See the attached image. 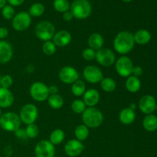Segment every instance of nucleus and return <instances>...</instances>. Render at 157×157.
<instances>
[{
    "label": "nucleus",
    "mask_w": 157,
    "mask_h": 157,
    "mask_svg": "<svg viewBox=\"0 0 157 157\" xmlns=\"http://www.w3.org/2000/svg\"><path fill=\"white\" fill-rule=\"evenodd\" d=\"M135 45L133 34L128 31H121L117 34L113 41V49L117 53L126 55L130 53Z\"/></svg>",
    "instance_id": "1"
},
{
    "label": "nucleus",
    "mask_w": 157,
    "mask_h": 157,
    "mask_svg": "<svg viewBox=\"0 0 157 157\" xmlns=\"http://www.w3.org/2000/svg\"><path fill=\"white\" fill-rule=\"evenodd\" d=\"M83 124L89 129H95L101 127L104 120V114L99 109L94 107H87L81 114Z\"/></svg>",
    "instance_id": "2"
},
{
    "label": "nucleus",
    "mask_w": 157,
    "mask_h": 157,
    "mask_svg": "<svg viewBox=\"0 0 157 157\" xmlns=\"http://www.w3.org/2000/svg\"><path fill=\"white\" fill-rule=\"evenodd\" d=\"M74 18L84 20L88 18L92 12V6L88 0H75L70 7Z\"/></svg>",
    "instance_id": "3"
},
{
    "label": "nucleus",
    "mask_w": 157,
    "mask_h": 157,
    "mask_svg": "<svg viewBox=\"0 0 157 157\" xmlns=\"http://www.w3.org/2000/svg\"><path fill=\"white\" fill-rule=\"evenodd\" d=\"M19 116L15 112H6L0 117V127L6 132H15L21 127Z\"/></svg>",
    "instance_id": "4"
},
{
    "label": "nucleus",
    "mask_w": 157,
    "mask_h": 157,
    "mask_svg": "<svg viewBox=\"0 0 157 157\" xmlns=\"http://www.w3.org/2000/svg\"><path fill=\"white\" fill-rule=\"evenodd\" d=\"M56 30L53 23L48 21H41L35 27V33L37 38L41 41H52Z\"/></svg>",
    "instance_id": "5"
},
{
    "label": "nucleus",
    "mask_w": 157,
    "mask_h": 157,
    "mask_svg": "<svg viewBox=\"0 0 157 157\" xmlns=\"http://www.w3.org/2000/svg\"><path fill=\"white\" fill-rule=\"evenodd\" d=\"M29 94L32 99L37 102H44L50 96L48 87L41 81H35L31 84Z\"/></svg>",
    "instance_id": "6"
},
{
    "label": "nucleus",
    "mask_w": 157,
    "mask_h": 157,
    "mask_svg": "<svg viewBox=\"0 0 157 157\" xmlns=\"http://www.w3.org/2000/svg\"><path fill=\"white\" fill-rule=\"evenodd\" d=\"M18 116L23 124L26 125L34 124L38 117V109L35 104H25L20 110Z\"/></svg>",
    "instance_id": "7"
},
{
    "label": "nucleus",
    "mask_w": 157,
    "mask_h": 157,
    "mask_svg": "<svg viewBox=\"0 0 157 157\" xmlns=\"http://www.w3.org/2000/svg\"><path fill=\"white\" fill-rule=\"evenodd\" d=\"M133 63L132 60L127 55H121L115 61V69L119 76L122 78H128L132 75Z\"/></svg>",
    "instance_id": "8"
},
{
    "label": "nucleus",
    "mask_w": 157,
    "mask_h": 157,
    "mask_svg": "<svg viewBox=\"0 0 157 157\" xmlns=\"http://www.w3.org/2000/svg\"><path fill=\"white\" fill-rule=\"evenodd\" d=\"M12 20V28L16 32H24L32 24V17L28 12H20L15 14Z\"/></svg>",
    "instance_id": "9"
},
{
    "label": "nucleus",
    "mask_w": 157,
    "mask_h": 157,
    "mask_svg": "<svg viewBox=\"0 0 157 157\" xmlns=\"http://www.w3.org/2000/svg\"><path fill=\"white\" fill-rule=\"evenodd\" d=\"M95 60L98 61L100 65L108 67L115 64L116 55L111 49L107 48H102L100 50L97 51Z\"/></svg>",
    "instance_id": "10"
},
{
    "label": "nucleus",
    "mask_w": 157,
    "mask_h": 157,
    "mask_svg": "<svg viewBox=\"0 0 157 157\" xmlns=\"http://www.w3.org/2000/svg\"><path fill=\"white\" fill-rule=\"evenodd\" d=\"M84 80L90 84H98L104 78L102 70L96 65H87L83 70Z\"/></svg>",
    "instance_id": "11"
},
{
    "label": "nucleus",
    "mask_w": 157,
    "mask_h": 157,
    "mask_svg": "<svg viewBox=\"0 0 157 157\" xmlns=\"http://www.w3.org/2000/svg\"><path fill=\"white\" fill-rule=\"evenodd\" d=\"M34 151L36 157H55V146L48 140H42L37 143Z\"/></svg>",
    "instance_id": "12"
},
{
    "label": "nucleus",
    "mask_w": 157,
    "mask_h": 157,
    "mask_svg": "<svg viewBox=\"0 0 157 157\" xmlns=\"http://www.w3.org/2000/svg\"><path fill=\"white\" fill-rule=\"evenodd\" d=\"M58 78L62 83L65 84H72L79 78V73L76 68L70 65L64 66L58 73Z\"/></svg>",
    "instance_id": "13"
},
{
    "label": "nucleus",
    "mask_w": 157,
    "mask_h": 157,
    "mask_svg": "<svg viewBox=\"0 0 157 157\" xmlns=\"http://www.w3.org/2000/svg\"><path fill=\"white\" fill-rule=\"evenodd\" d=\"M83 142L76 139H72L67 141L64 147V153L69 157H77L81 154L84 150Z\"/></svg>",
    "instance_id": "14"
},
{
    "label": "nucleus",
    "mask_w": 157,
    "mask_h": 157,
    "mask_svg": "<svg viewBox=\"0 0 157 157\" xmlns=\"http://www.w3.org/2000/svg\"><path fill=\"white\" fill-rule=\"evenodd\" d=\"M138 106L142 113L147 115L152 114V113L156 110V100L152 95H144L140 99Z\"/></svg>",
    "instance_id": "15"
},
{
    "label": "nucleus",
    "mask_w": 157,
    "mask_h": 157,
    "mask_svg": "<svg viewBox=\"0 0 157 157\" xmlns=\"http://www.w3.org/2000/svg\"><path fill=\"white\" fill-rule=\"evenodd\" d=\"M13 54L12 44L7 41L0 40V64L9 63L12 60Z\"/></svg>",
    "instance_id": "16"
},
{
    "label": "nucleus",
    "mask_w": 157,
    "mask_h": 157,
    "mask_svg": "<svg viewBox=\"0 0 157 157\" xmlns=\"http://www.w3.org/2000/svg\"><path fill=\"white\" fill-rule=\"evenodd\" d=\"M72 40V35L67 30H60L55 32L52 41L56 45V47L64 48L68 45Z\"/></svg>",
    "instance_id": "17"
},
{
    "label": "nucleus",
    "mask_w": 157,
    "mask_h": 157,
    "mask_svg": "<svg viewBox=\"0 0 157 157\" xmlns=\"http://www.w3.org/2000/svg\"><path fill=\"white\" fill-rule=\"evenodd\" d=\"M101 99V95L99 91L94 88H90L86 90L85 93L83 95V101L87 107H94L99 103Z\"/></svg>",
    "instance_id": "18"
},
{
    "label": "nucleus",
    "mask_w": 157,
    "mask_h": 157,
    "mask_svg": "<svg viewBox=\"0 0 157 157\" xmlns=\"http://www.w3.org/2000/svg\"><path fill=\"white\" fill-rule=\"evenodd\" d=\"M15 98L9 89L0 87V108H9L13 104Z\"/></svg>",
    "instance_id": "19"
},
{
    "label": "nucleus",
    "mask_w": 157,
    "mask_h": 157,
    "mask_svg": "<svg viewBox=\"0 0 157 157\" xmlns=\"http://www.w3.org/2000/svg\"><path fill=\"white\" fill-rule=\"evenodd\" d=\"M120 122L124 125H130L134 122L136 119V113L134 110H131L129 107H125L120 111L119 116Z\"/></svg>",
    "instance_id": "20"
},
{
    "label": "nucleus",
    "mask_w": 157,
    "mask_h": 157,
    "mask_svg": "<svg viewBox=\"0 0 157 157\" xmlns=\"http://www.w3.org/2000/svg\"><path fill=\"white\" fill-rule=\"evenodd\" d=\"M87 44L88 47L90 48L94 49V51H98L101 48H102L104 44V38L100 33L91 34L89 35L87 38Z\"/></svg>",
    "instance_id": "21"
},
{
    "label": "nucleus",
    "mask_w": 157,
    "mask_h": 157,
    "mask_svg": "<svg viewBox=\"0 0 157 157\" xmlns=\"http://www.w3.org/2000/svg\"><path fill=\"white\" fill-rule=\"evenodd\" d=\"M125 87L130 93L134 94L139 91L141 88V81L139 78L130 75L127 78L125 81Z\"/></svg>",
    "instance_id": "22"
},
{
    "label": "nucleus",
    "mask_w": 157,
    "mask_h": 157,
    "mask_svg": "<svg viewBox=\"0 0 157 157\" xmlns=\"http://www.w3.org/2000/svg\"><path fill=\"white\" fill-rule=\"evenodd\" d=\"M135 44L144 45L148 44L151 40V34L146 29H140L133 35Z\"/></svg>",
    "instance_id": "23"
},
{
    "label": "nucleus",
    "mask_w": 157,
    "mask_h": 157,
    "mask_svg": "<svg viewBox=\"0 0 157 157\" xmlns=\"http://www.w3.org/2000/svg\"><path fill=\"white\" fill-rule=\"evenodd\" d=\"M143 127L147 131L153 132L157 130V117L153 114H148L144 118Z\"/></svg>",
    "instance_id": "24"
},
{
    "label": "nucleus",
    "mask_w": 157,
    "mask_h": 157,
    "mask_svg": "<svg viewBox=\"0 0 157 157\" xmlns=\"http://www.w3.org/2000/svg\"><path fill=\"white\" fill-rule=\"evenodd\" d=\"M47 101L49 107L53 110H59L64 106V100L63 97L58 94L50 95Z\"/></svg>",
    "instance_id": "25"
},
{
    "label": "nucleus",
    "mask_w": 157,
    "mask_h": 157,
    "mask_svg": "<svg viewBox=\"0 0 157 157\" xmlns=\"http://www.w3.org/2000/svg\"><path fill=\"white\" fill-rule=\"evenodd\" d=\"M64 139H65V133H64V130H61V129H55V130H52V133H50L48 140L54 146H56L62 144Z\"/></svg>",
    "instance_id": "26"
},
{
    "label": "nucleus",
    "mask_w": 157,
    "mask_h": 157,
    "mask_svg": "<svg viewBox=\"0 0 157 157\" xmlns=\"http://www.w3.org/2000/svg\"><path fill=\"white\" fill-rule=\"evenodd\" d=\"M89 135H90V130L84 124H80L75 129V138L81 142L85 141L88 138Z\"/></svg>",
    "instance_id": "27"
},
{
    "label": "nucleus",
    "mask_w": 157,
    "mask_h": 157,
    "mask_svg": "<svg viewBox=\"0 0 157 157\" xmlns=\"http://www.w3.org/2000/svg\"><path fill=\"white\" fill-rule=\"evenodd\" d=\"M101 89L106 93H112L117 88V82L113 78L107 77L104 78L100 82Z\"/></svg>",
    "instance_id": "28"
},
{
    "label": "nucleus",
    "mask_w": 157,
    "mask_h": 157,
    "mask_svg": "<svg viewBox=\"0 0 157 157\" xmlns=\"http://www.w3.org/2000/svg\"><path fill=\"white\" fill-rule=\"evenodd\" d=\"M85 91L86 84L82 80L78 79L71 84V93L73 94L74 96L79 98V97L83 96Z\"/></svg>",
    "instance_id": "29"
},
{
    "label": "nucleus",
    "mask_w": 157,
    "mask_h": 157,
    "mask_svg": "<svg viewBox=\"0 0 157 157\" xmlns=\"http://www.w3.org/2000/svg\"><path fill=\"white\" fill-rule=\"evenodd\" d=\"M53 7L56 12L64 13L70 10L71 5L68 0H55L53 2Z\"/></svg>",
    "instance_id": "30"
},
{
    "label": "nucleus",
    "mask_w": 157,
    "mask_h": 157,
    "mask_svg": "<svg viewBox=\"0 0 157 157\" xmlns=\"http://www.w3.org/2000/svg\"><path fill=\"white\" fill-rule=\"evenodd\" d=\"M44 10L45 9H44V5L36 2L32 4L29 8V14L31 15V17H40L44 14Z\"/></svg>",
    "instance_id": "31"
},
{
    "label": "nucleus",
    "mask_w": 157,
    "mask_h": 157,
    "mask_svg": "<svg viewBox=\"0 0 157 157\" xmlns=\"http://www.w3.org/2000/svg\"><path fill=\"white\" fill-rule=\"evenodd\" d=\"M71 107L72 111L75 113H77V114H82L84 110H86V108H87V106L85 105L83 100L76 99L72 102Z\"/></svg>",
    "instance_id": "32"
},
{
    "label": "nucleus",
    "mask_w": 157,
    "mask_h": 157,
    "mask_svg": "<svg viewBox=\"0 0 157 157\" xmlns=\"http://www.w3.org/2000/svg\"><path fill=\"white\" fill-rule=\"evenodd\" d=\"M25 131V134L27 137L30 138V139H35L38 136L40 130L38 126L35 123H34V124L27 125Z\"/></svg>",
    "instance_id": "33"
},
{
    "label": "nucleus",
    "mask_w": 157,
    "mask_h": 157,
    "mask_svg": "<svg viewBox=\"0 0 157 157\" xmlns=\"http://www.w3.org/2000/svg\"><path fill=\"white\" fill-rule=\"evenodd\" d=\"M42 52L47 56H52V55H55L56 52L57 47L52 41H44L42 44Z\"/></svg>",
    "instance_id": "34"
},
{
    "label": "nucleus",
    "mask_w": 157,
    "mask_h": 157,
    "mask_svg": "<svg viewBox=\"0 0 157 157\" xmlns=\"http://www.w3.org/2000/svg\"><path fill=\"white\" fill-rule=\"evenodd\" d=\"M2 15L6 20H11L15 15V9L10 5H6L2 9Z\"/></svg>",
    "instance_id": "35"
},
{
    "label": "nucleus",
    "mask_w": 157,
    "mask_h": 157,
    "mask_svg": "<svg viewBox=\"0 0 157 157\" xmlns=\"http://www.w3.org/2000/svg\"><path fill=\"white\" fill-rule=\"evenodd\" d=\"M96 51L88 47L83 50L81 55H82V58L86 61H92L96 58Z\"/></svg>",
    "instance_id": "36"
},
{
    "label": "nucleus",
    "mask_w": 157,
    "mask_h": 157,
    "mask_svg": "<svg viewBox=\"0 0 157 157\" xmlns=\"http://www.w3.org/2000/svg\"><path fill=\"white\" fill-rule=\"evenodd\" d=\"M13 84V78L11 75H6L2 76L1 79V87L4 88L9 89Z\"/></svg>",
    "instance_id": "37"
},
{
    "label": "nucleus",
    "mask_w": 157,
    "mask_h": 157,
    "mask_svg": "<svg viewBox=\"0 0 157 157\" xmlns=\"http://www.w3.org/2000/svg\"><path fill=\"white\" fill-rule=\"evenodd\" d=\"M143 73H144V70H143V68L140 66H134L133 67V71H132V75L133 76L139 78L140 76L143 75Z\"/></svg>",
    "instance_id": "38"
},
{
    "label": "nucleus",
    "mask_w": 157,
    "mask_h": 157,
    "mask_svg": "<svg viewBox=\"0 0 157 157\" xmlns=\"http://www.w3.org/2000/svg\"><path fill=\"white\" fill-rule=\"evenodd\" d=\"M14 133H15V136H16V137L19 138V139H22V138L27 137V136H26L25 130H22V129L21 128H18V130H15V131L14 132Z\"/></svg>",
    "instance_id": "39"
},
{
    "label": "nucleus",
    "mask_w": 157,
    "mask_h": 157,
    "mask_svg": "<svg viewBox=\"0 0 157 157\" xmlns=\"http://www.w3.org/2000/svg\"><path fill=\"white\" fill-rule=\"evenodd\" d=\"M9 30L5 27H0V39L3 40L9 36Z\"/></svg>",
    "instance_id": "40"
},
{
    "label": "nucleus",
    "mask_w": 157,
    "mask_h": 157,
    "mask_svg": "<svg viewBox=\"0 0 157 157\" xmlns=\"http://www.w3.org/2000/svg\"><path fill=\"white\" fill-rule=\"evenodd\" d=\"M63 19L66 21H70L73 19L74 16L72 15V13L71 12V11H67V12H65L64 13H63Z\"/></svg>",
    "instance_id": "41"
},
{
    "label": "nucleus",
    "mask_w": 157,
    "mask_h": 157,
    "mask_svg": "<svg viewBox=\"0 0 157 157\" xmlns=\"http://www.w3.org/2000/svg\"><path fill=\"white\" fill-rule=\"evenodd\" d=\"M7 2H9V4L10 5V6L14 7V6H21V4L24 3L25 0H7Z\"/></svg>",
    "instance_id": "42"
},
{
    "label": "nucleus",
    "mask_w": 157,
    "mask_h": 157,
    "mask_svg": "<svg viewBox=\"0 0 157 157\" xmlns=\"http://www.w3.org/2000/svg\"><path fill=\"white\" fill-rule=\"evenodd\" d=\"M48 91L49 94L53 95V94H58V91H59V89H58V87L56 85H51L48 87Z\"/></svg>",
    "instance_id": "43"
},
{
    "label": "nucleus",
    "mask_w": 157,
    "mask_h": 157,
    "mask_svg": "<svg viewBox=\"0 0 157 157\" xmlns=\"http://www.w3.org/2000/svg\"><path fill=\"white\" fill-rule=\"evenodd\" d=\"M6 2H7V0H0V9H2L6 6Z\"/></svg>",
    "instance_id": "44"
},
{
    "label": "nucleus",
    "mask_w": 157,
    "mask_h": 157,
    "mask_svg": "<svg viewBox=\"0 0 157 157\" xmlns=\"http://www.w3.org/2000/svg\"><path fill=\"white\" fill-rule=\"evenodd\" d=\"M128 107H129V108L131 109V110H134V111H135V110L136 109V104H134V103H131V104H130V106H129Z\"/></svg>",
    "instance_id": "45"
},
{
    "label": "nucleus",
    "mask_w": 157,
    "mask_h": 157,
    "mask_svg": "<svg viewBox=\"0 0 157 157\" xmlns=\"http://www.w3.org/2000/svg\"><path fill=\"white\" fill-rule=\"evenodd\" d=\"M123 2H130L133 1V0H122Z\"/></svg>",
    "instance_id": "46"
},
{
    "label": "nucleus",
    "mask_w": 157,
    "mask_h": 157,
    "mask_svg": "<svg viewBox=\"0 0 157 157\" xmlns=\"http://www.w3.org/2000/svg\"><path fill=\"white\" fill-rule=\"evenodd\" d=\"M2 108H0V117L2 116Z\"/></svg>",
    "instance_id": "47"
},
{
    "label": "nucleus",
    "mask_w": 157,
    "mask_h": 157,
    "mask_svg": "<svg viewBox=\"0 0 157 157\" xmlns=\"http://www.w3.org/2000/svg\"><path fill=\"white\" fill-rule=\"evenodd\" d=\"M1 79H2V76L0 75V87H1Z\"/></svg>",
    "instance_id": "48"
},
{
    "label": "nucleus",
    "mask_w": 157,
    "mask_h": 157,
    "mask_svg": "<svg viewBox=\"0 0 157 157\" xmlns=\"http://www.w3.org/2000/svg\"><path fill=\"white\" fill-rule=\"evenodd\" d=\"M156 110H157V104H156Z\"/></svg>",
    "instance_id": "49"
}]
</instances>
